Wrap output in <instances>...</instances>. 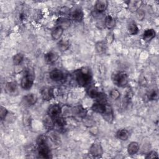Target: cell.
Wrapping results in <instances>:
<instances>
[{"instance_id": "obj_40", "label": "cell", "mask_w": 159, "mask_h": 159, "mask_svg": "<svg viewBox=\"0 0 159 159\" xmlns=\"http://www.w3.org/2000/svg\"><path fill=\"white\" fill-rule=\"evenodd\" d=\"M113 40H114V35H113L112 33L109 32V33L107 34V37H106V42L110 43H111V42L113 41Z\"/></svg>"}, {"instance_id": "obj_5", "label": "cell", "mask_w": 159, "mask_h": 159, "mask_svg": "<svg viewBox=\"0 0 159 159\" xmlns=\"http://www.w3.org/2000/svg\"><path fill=\"white\" fill-rule=\"evenodd\" d=\"M61 112H62V110H61V106L58 104H56V103L51 104L48 107V111H47L48 115L52 117V118H54L60 116Z\"/></svg>"}, {"instance_id": "obj_36", "label": "cell", "mask_w": 159, "mask_h": 159, "mask_svg": "<svg viewBox=\"0 0 159 159\" xmlns=\"http://www.w3.org/2000/svg\"><path fill=\"white\" fill-rule=\"evenodd\" d=\"M158 98V91L157 90H152L148 94V99L150 100H155Z\"/></svg>"}, {"instance_id": "obj_35", "label": "cell", "mask_w": 159, "mask_h": 159, "mask_svg": "<svg viewBox=\"0 0 159 159\" xmlns=\"http://www.w3.org/2000/svg\"><path fill=\"white\" fill-rule=\"evenodd\" d=\"M7 109L5 107H3L2 106H1V108H0V118L2 120H4L7 115Z\"/></svg>"}, {"instance_id": "obj_14", "label": "cell", "mask_w": 159, "mask_h": 159, "mask_svg": "<svg viewBox=\"0 0 159 159\" xmlns=\"http://www.w3.org/2000/svg\"><path fill=\"white\" fill-rule=\"evenodd\" d=\"M58 54L57 52H49L45 53L44 55L45 61L50 64L55 62L58 60Z\"/></svg>"}, {"instance_id": "obj_31", "label": "cell", "mask_w": 159, "mask_h": 159, "mask_svg": "<svg viewBox=\"0 0 159 159\" xmlns=\"http://www.w3.org/2000/svg\"><path fill=\"white\" fill-rule=\"evenodd\" d=\"M82 120L84 125L88 127H92L94 125V120L91 117L87 116V115L84 117L82 118Z\"/></svg>"}, {"instance_id": "obj_8", "label": "cell", "mask_w": 159, "mask_h": 159, "mask_svg": "<svg viewBox=\"0 0 159 159\" xmlns=\"http://www.w3.org/2000/svg\"><path fill=\"white\" fill-rule=\"evenodd\" d=\"M40 94L42 99L45 101H50L54 97L53 89L51 87H44L40 91Z\"/></svg>"}, {"instance_id": "obj_32", "label": "cell", "mask_w": 159, "mask_h": 159, "mask_svg": "<svg viewBox=\"0 0 159 159\" xmlns=\"http://www.w3.org/2000/svg\"><path fill=\"white\" fill-rule=\"evenodd\" d=\"M24 60V55L21 53H18L14 55L12 58V62L14 65H20Z\"/></svg>"}, {"instance_id": "obj_39", "label": "cell", "mask_w": 159, "mask_h": 159, "mask_svg": "<svg viewBox=\"0 0 159 159\" xmlns=\"http://www.w3.org/2000/svg\"><path fill=\"white\" fill-rule=\"evenodd\" d=\"M70 12V11H69V9L67 7H62L60 9V10L59 11V13L60 14H61V16H65L66 14H68Z\"/></svg>"}, {"instance_id": "obj_25", "label": "cell", "mask_w": 159, "mask_h": 159, "mask_svg": "<svg viewBox=\"0 0 159 159\" xmlns=\"http://www.w3.org/2000/svg\"><path fill=\"white\" fill-rule=\"evenodd\" d=\"M63 29L62 28H61L60 27L57 26L52 31L51 36H52V37L53 40H58L61 37V35L63 34Z\"/></svg>"}, {"instance_id": "obj_38", "label": "cell", "mask_w": 159, "mask_h": 159, "mask_svg": "<svg viewBox=\"0 0 159 159\" xmlns=\"http://www.w3.org/2000/svg\"><path fill=\"white\" fill-rule=\"evenodd\" d=\"M158 153L155 151H151L145 157L146 158H158Z\"/></svg>"}, {"instance_id": "obj_33", "label": "cell", "mask_w": 159, "mask_h": 159, "mask_svg": "<svg viewBox=\"0 0 159 159\" xmlns=\"http://www.w3.org/2000/svg\"><path fill=\"white\" fill-rule=\"evenodd\" d=\"M48 137L47 135H40L38 136L36 139V143L38 146L43 145H48L47 144Z\"/></svg>"}, {"instance_id": "obj_27", "label": "cell", "mask_w": 159, "mask_h": 159, "mask_svg": "<svg viewBox=\"0 0 159 159\" xmlns=\"http://www.w3.org/2000/svg\"><path fill=\"white\" fill-rule=\"evenodd\" d=\"M86 93L88 96H89L90 98L93 99H96L100 92L98 90L97 88H96L94 86H91L87 89Z\"/></svg>"}, {"instance_id": "obj_13", "label": "cell", "mask_w": 159, "mask_h": 159, "mask_svg": "<svg viewBox=\"0 0 159 159\" xmlns=\"http://www.w3.org/2000/svg\"><path fill=\"white\" fill-rule=\"evenodd\" d=\"M142 1L139 0H134V1H128L127 6L131 12H137L139 9H140V7L142 6Z\"/></svg>"}, {"instance_id": "obj_9", "label": "cell", "mask_w": 159, "mask_h": 159, "mask_svg": "<svg viewBox=\"0 0 159 159\" xmlns=\"http://www.w3.org/2000/svg\"><path fill=\"white\" fill-rule=\"evenodd\" d=\"M71 19L75 22H81L84 17V13L80 8H75L70 12Z\"/></svg>"}, {"instance_id": "obj_21", "label": "cell", "mask_w": 159, "mask_h": 159, "mask_svg": "<svg viewBox=\"0 0 159 159\" xmlns=\"http://www.w3.org/2000/svg\"><path fill=\"white\" fill-rule=\"evenodd\" d=\"M57 26L60 27L63 30H65V29H68V27H70V26L71 25V22H70V19H68L64 18V17H60V18L58 19V20H57Z\"/></svg>"}, {"instance_id": "obj_10", "label": "cell", "mask_w": 159, "mask_h": 159, "mask_svg": "<svg viewBox=\"0 0 159 159\" xmlns=\"http://www.w3.org/2000/svg\"><path fill=\"white\" fill-rule=\"evenodd\" d=\"M38 153L41 158H51V152L48 145H43L39 146Z\"/></svg>"}, {"instance_id": "obj_24", "label": "cell", "mask_w": 159, "mask_h": 159, "mask_svg": "<svg viewBox=\"0 0 159 159\" xmlns=\"http://www.w3.org/2000/svg\"><path fill=\"white\" fill-rule=\"evenodd\" d=\"M127 30L130 34L135 35L139 32V29L135 22L131 21L127 25Z\"/></svg>"}, {"instance_id": "obj_26", "label": "cell", "mask_w": 159, "mask_h": 159, "mask_svg": "<svg viewBox=\"0 0 159 159\" xmlns=\"http://www.w3.org/2000/svg\"><path fill=\"white\" fill-rule=\"evenodd\" d=\"M116 25L115 19L111 16L107 15L106 16L104 19V25L108 29H112Z\"/></svg>"}, {"instance_id": "obj_12", "label": "cell", "mask_w": 159, "mask_h": 159, "mask_svg": "<svg viewBox=\"0 0 159 159\" xmlns=\"http://www.w3.org/2000/svg\"><path fill=\"white\" fill-rule=\"evenodd\" d=\"M108 6V1L106 0H98L94 4V8L97 12L102 13L104 12Z\"/></svg>"}, {"instance_id": "obj_37", "label": "cell", "mask_w": 159, "mask_h": 159, "mask_svg": "<svg viewBox=\"0 0 159 159\" xmlns=\"http://www.w3.org/2000/svg\"><path fill=\"white\" fill-rule=\"evenodd\" d=\"M136 16L138 20H142L145 17V12L140 9L136 12Z\"/></svg>"}, {"instance_id": "obj_30", "label": "cell", "mask_w": 159, "mask_h": 159, "mask_svg": "<svg viewBox=\"0 0 159 159\" xmlns=\"http://www.w3.org/2000/svg\"><path fill=\"white\" fill-rule=\"evenodd\" d=\"M58 47L61 52H65L70 47V43L68 40H61L58 43Z\"/></svg>"}, {"instance_id": "obj_4", "label": "cell", "mask_w": 159, "mask_h": 159, "mask_svg": "<svg viewBox=\"0 0 159 159\" xmlns=\"http://www.w3.org/2000/svg\"><path fill=\"white\" fill-rule=\"evenodd\" d=\"M89 153L93 157H100L103 153V149L101 143L98 142L93 143L89 148Z\"/></svg>"}, {"instance_id": "obj_23", "label": "cell", "mask_w": 159, "mask_h": 159, "mask_svg": "<svg viewBox=\"0 0 159 159\" xmlns=\"http://www.w3.org/2000/svg\"><path fill=\"white\" fill-rule=\"evenodd\" d=\"M95 49H96V52L99 54L104 53L107 50L106 42L104 41L98 42L95 44Z\"/></svg>"}, {"instance_id": "obj_34", "label": "cell", "mask_w": 159, "mask_h": 159, "mask_svg": "<svg viewBox=\"0 0 159 159\" xmlns=\"http://www.w3.org/2000/svg\"><path fill=\"white\" fill-rule=\"evenodd\" d=\"M109 96L113 100H117L120 98V93L119 91L117 90V89H112L109 91Z\"/></svg>"}, {"instance_id": "obj_22", "label": "cell", "mask_w": 159, "mask_h": 159, "mask_svg": "<svg viewBox=\"0 0 159 159\" xmlns=\"http://www.w3.org/2000/svg\"><path fill=\"white\" fill-rule=\"evenodd\" d=\"M129 135H130L129 132L125 129H120L116 132V137H117V139L122 141L127 140L129 137Z\"/></svg>"}, {"instance_id": "obj_1", "label": "cell", "mask_w": 159, "mask_h": 159, "mask_svg": "<svg viewBox=\"0 0 159 159\" xmlns=\"http://www.w3.org/2000/svg\"><path fill=\"white\" fill-rule=\"evenodd\" d=\"M76 81L81 86H85L89 84L92 80V75L89 69L87 67L78 70L76 73Z\"/></svg>"}, {"instance_id": "obj_3", "label": "cell", "mask_w": 159, "mask_h": 159, "mask_svg": "<svg viewBox=\"0 0 159 159\" xmlns=\"http://www.w3.org/2000/svg\"><path fill=\"white\" fill-rule=\"evenodd\" d=\"M34 82V73L30 70H27L23 75L21 81H20V86L22 89L24 90L30 89L33 86Z\"/></svg>"}, {"instance_id": "obj_28", "label": "cell", "mask_w": 159, "mask_h": 159, "mask_svg": "<svg viewBox=\"0 0 159 159\" xmlns=\"http://www.w3.org/2000/svg\"><path fill=\"white\" fill-rule=\"evenodd\" d=\"M48 136H49L50 139L52 140V142L53 143H55V144H57V145L60 143V142H61L60 137L59 136V135L56 132H54L52 130H50Z\"/></svg>"}, {"instance_id": "obj_7", "label": "cell", "mask_w": 159, "mask_h": 159, "mask_svg": "<svg viewBox=\"0 0 159 159\" xmlns=\"http://www.w3.org/2000/svg\"><path fill=\"white\" fill-rule=\"evenodd\" d=\"M104 120L108 123H112L114 120V112L112 107L106 103L105 111L101 114Z\"/></svg>"}, {"instance_id": "obj_15", "label": "cell", "mask_w": 159, "mask_h": 159, "mask_svg": "<svg viewBox=\"0 0 159 159\" xmlns=\"http://www.w3.org/2000/svg\"><path fill=\"white\" fill-rule=\"evenodd\" d=\"M106 104V103H102V102L96 101V102H94L92 105L91 110L96 113L102 114L105 111Z\"/></svg>"}, {"instance_id": "obj_18", "label": "cell", "mask_w": 159, "mask_h": 159, "mask_svg": "<svg viewBox=\"0 0 159 159\" xmlns=\"http://www.w3.org/2000/svg\"><path fill=\"white\" fill-rule=\"evenodd\" d=\"M155 35H156V32L154 29H147L143 32L142 34V38L145 41L148 42L153 39L155 37Z\"/></svg>"}, {"instance_id": "obj_11", "label": "cell", "mask_w": 159, "mask_h": 159, "mask_svg": "<svg viewBox=\"0 0 159 159\" xmlns=\"http://www.w3.org/2000/svg\"><path fill=\"white\" fill-rule=\"evenodd\" d=\"M50 78L53 81H60L64 78L63 73L58 69H54L52 70L49 73Z\"/></svg>"}, {"instance_id": "obj_16", "label": "cell", "mask_w": 159, "mask_h": 159, "mask_svg": "<svg viewBox=\"0 0 159 159\" xmlns=\"http://www.w3.org/2000/svg\"><path fill=\"white\" fill-rule=\"evenodd\" d=\"M72 113L81 118H83L87 115V110L82 106H78L72 109Z\"/></svg>"}, {"instance_id": "obj_20", "label": "cell", "mask_w": 159, "mask_h": 159, "mask_svg": "<svg viewBox=\"0 0 159 159\" xmlns=\"http://www.w3.org/2000/svg\"><path fill=\"white\" fill-rule=\"evenodd\" d=\"M43 124L44 127L46 129H48L49 130L53 129V127L55 125L53 119L47 114L43 119Z\"/></svg>"}, {"instance_id": "obj_2", "label": "cell", "mask_w": 159, "mask_h": 159, "mask_svg": "<svg viewBox=\"0 0 159 159\" xmlns=\"http://www.w3.org/2000/svg\"><path fill=\"white\" fill-rule=\"evenodd\" d=\"M112 80L114 84L120 88L125 87L129 81L128 75L124 71L115 73L112 76Z\"/></svg>"}, {"instance_id": "obj_6", "label": "cell", "mask_w": 159, "mask_h": 159, "mask_svg": "<svg viewBox=\"0 0 159 159\" xmlns=\"http://www.w3.org/2000/svg\"><path fill=\"white\" fill-rule=\"evenodd\" d=\"M37 101V97L33 93H29L24 96L22 99V104L25 106H32L34 105Z\"/></svg>"}, {"instance_id": "obj_17", "label": "cell", "mask_w": 159, "mask_h": 159, "mask_svg": "<svg viewBox=\"0 0 159 159\" xmlns=\"http://www.w3.org/2000/svg\"><path fill=\"white\" fill-rule=\"evenodd\" d=\"M17 84L16 81H9L6 83L5 89L9 94H14L17 91Z\"/></svg>"}, {"instance_id": "obj_29", "label": "cell", "mask_w": 159, "mask_h": 159, "mask_svg": "<svg viewBox=\"0 0 159 159\" xmlns=\"http://www.w3.org/2000/svg\"><path fill=\"white\" fill-rule=\"evenodd\" d=\"M55 125H57L58 127L63 128L66 125V120L65 119L61 116H57L56 117L53 118Z\"/></svg>"}, {"instance_id": "obj_19", "label": "cell", "mask_w": 159, "mask_h": 159, "mask_svg": "<svg viewBox=\"0 0 159 159\" xmlns=\"http://www.w3.org/2000/svg\"><path fill=\"white\" fill-rule=\"evenodd\" d=\"M140 148L139 144L136 142H132L127 147V152L129 155H133L136 154Z\"/></svg>"}]
</instances>
